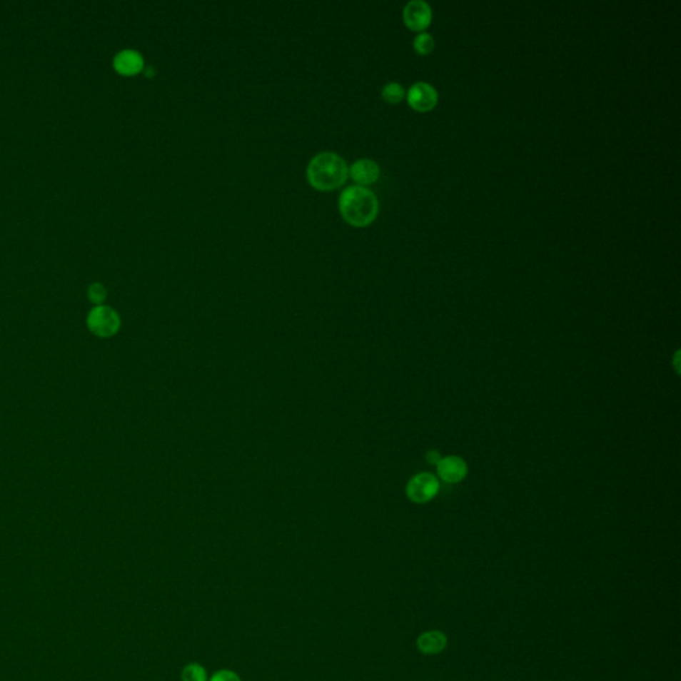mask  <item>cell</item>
I'll use <instances>...</instances> for the list:
<instances>
[{
	"mask_svg": "<svg viewBox=\"0 0 681 681\" xmlns=\"http://www.w3.org/2000/svg\"><path fill=\"white\" fill-rule=\"evenodd\" d=\"M338 209L346 224L353 228H366L375 221L380 203L369 188L351 185L340 192Z\"/></svg>",
	"mask_w": 681,
	"mask_h": 681,
	"instance_id": "obj_1",
	"label": "cell"
},
{
	"mask_svg": "<svg viewBox=\"0 0 681 681\" xmlns=\"http://www.w3.org/2000/svg\"><path fill=\"white\" fill-rule=\"evenodd\" d=\"M306 178L316 191L331 192L348 181L349 166L346 160L336 152H320L309 161Z\"/></svg>",
	"mask_w": 681,
	"mask_h": 681,
	"instance_id": "obj_2",
	"label": "cell"
},
{
	"mask_svg": "<svg viewBox=\"0 0 681 681\" xmlns=\"http://www.w3.org/2000/svg\"><path fill=\"white\" fill-rule=\"evenodd\" d=\"M86 323L88 331L94 336L99 338H111L120 331L121 318L113 308L108 305H99L89 311Z\"/></svg>",
	"mask_w": 681,
	"mask_h": 681,
	"instance_id": "obj_3",
	"label": "cell"
},
{
	"mask_svg": "<svg viewBox=\"0 0 681 681\" xmlns=\"http://www.w3.org/2000/svg\"><path fill=\"white\" fill-rule=\"evenodd\" d=\"M439 488L438 478L430 473H420L410 479L406 495L413 503L425 505L438 495Z\"/></svg>",
	"mask_w": 681,
	"mask_h": 681,
	"instance_id": "obj_4",
	"label": "cell"
},
{
	"mask_svg": "<svg viewBox=\"0 0 681 681\" xmlns=\"http://www.w3.org/2000/svg\"><path fill=\"white\" fill-rule=\"evenodd\" d=\"M410 107L417 112H428L438 104V92L428 83L419 81L410 87L406 94Z\"/></svg>",
	"mask_w": 681,
	"mask_h": 681,
	"instance_id": "obj_5",
	"label": "cell"
},
{
	"mask_svg": "<svg viewBox=\"0 0 681 681\" xmlns=\"http://www.w3.org/2000/svg\"><path fill=\"white\" fill-rule=\"evenodd\" d=\"M431 20L433 11L423 0H411L403 9V21L411 31H425L431 24Z\"/></svg>",
	"mask_w": 681,
	"mask_h": 681,
	"instance_id": "obj_6",
	"label": "cell"
},
{
	"mask_svg": "<svg viewBox=\"0 0 681 681\" xmlns=\"http://www.w3.org/2000/svg\"><path fill=\"white\" fill-rule=\"evenodd\" d=\"M113 69L121 76H136L146 69L144 56L133 49H126L118 51L113 58Z\"/></svg>",
	"mask_w": 681,
	"mask_h": 681,
	"instance_id": "obj_7",
	"label": "cell"
},
{
	"mask_svg": "<svg viewBox=\"0 0 681 681\" xmlns=\"http://www.w3.org/2000/svg\"><path fill=\"white\" fill-rule=\"evenodd\" d=\"M380 176V168L374 160L360 158L349 166V177L358 186L368 188L375 184Z\"/></svg>",
	"mask_w": 681,
	"mask_h": 681,
	"instance_id": "obj_8",
	"label": "cell"
},
{
	"mask_svg": "<svg viewBox=\"0 0 681 681\" xmlns=\"http://www.w3.org/2000/svg\"><path fill=\"white\" fill-rule=\"evenodd\" d=\"M438 477L450 485L462 482L468 475V465L460 457L450 455L442 458L437 465Z\"/></svg>",
	"mask_w": 681,
	"mask_h": 681,
	"instance_id": "obj_9",
	"label": "cell"
},
{
	"mask_svg": "<svg viewBox=\"0 0 681 681\" xmlns=\"http://www.w3.org/2000/svg\"><path fill=\"white\" fill-rule=\"evenodd\" d=\"M448 645V636L440 631L423 632L417 640L419 652L423 655H438L443 652Z\"/></svg>",
	"mask_w": 681,
	"mask_h": 681,
	"instance_id": "obj_10",
	"label": "cell"
},
{
	"mask_svg": "<svg viewBox=\"0 0 681 681\" xmlns=\"http://www.w3.org/2000/svg\"><path fill=\"white\" fill-rule=\"evenodd\" d=\"M380 95L388 104H398L403 99L406 98L405 88L402 87V84L395 83V81L385 84V87L382 88Z\"/></svg>",
	"mask_w": 681,
	"mask_h": 681,
	"instance_id": "obj_11",
	"label": "cell"
},
{
	"mask_svg": "<svg viewBox=\"0 0 681 681\" xmlns=\"http://www.w3.org/2000/svg\"><path fill=\"white\" fill-rule=\"evenodd\" d=\"M414 49L415 52L425 56V55H430L434 49H435V41H434V38L430 35V34H426V32H420L419 35H417V38L414 39Z\"/></svg>",
	"mask_w": 681,
	"mask_h": 681,
	"instance_id": "obj_12",
	"label": "cell"
},
{
	"mask_svg": "<svg viewBox=\"0 0 681 681\" xmlns=\"http://www.w3.org/2000/svg\"><path fill=\"white\" fill-rule=\"evenodd\" d=\"M107 289L101 283H92L88 286V300L92 302L95 306L104 305V301L107 300Z\"/></svg>",
	"mask_w": 681,
	"mask_h": 681,
	"instance_id": "obj_13",
	"label": "cell"
},
{
	"mask_svg": "<svg viewBox=\"0 0 681 681\" xmlns=\"http://www.w3.org/2000/svg\"><path fill=\"white\" fill-rule=\"evenodd\" d=\"M184 681H205V672L198 665H189L185 668Z\"/></svg>",
	"mask_w": 681,
	"mask_h": 681,
	"instance_id": "obj_14",
	"label": "cell"
},
{
	"mask_svg": "<svg viewBox=\"0 0 681 681\" xmlns=\"http://www.w3.org/2000/svg\"><path fill=\"white\" fill-rule=\"evenodd\" d=\"M211 681H240V679L229 671H223L216 673Z\"/></svg>",
	"mask_w": 681,
	"mask_h": 681,
	"instance_id": "obj_15",
	"label": "cell"
},
{
	"mask_svg": "<svg viewBox=\"0 0 681 681\" xmlns=\"http://www.w3.org/2000/svg\"><path fill=\"white\" fill-rule=\"evenodd\" d=\"M426 459H428L430 465H435V466H437L439 463V460H440L442 458L439 457L438 451H428Z\"/></svg>",
	"mask_w": 681,
	"mask_h": 681,
	"instance_id": "obj_16",
	"label": "cell"
}]
</instances>
